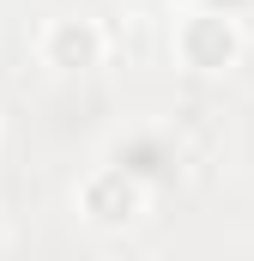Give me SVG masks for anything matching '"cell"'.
<instances>
[{
	"instance_id": "obj_1",
	"label": "cell",
	"mask_w": 254,
	"mask_h": 261,
	"mask_svg": "<svg viewBox=\"0 0 254 261\" xmlns=\"http://www.w3.org/2000/svg\"><path fill=\"white\" fill-rule=\"evenodd\" d=\"M176 55L194 73H230L236 55H242V31H236V18H224L212 6H194L176 24Z\"/></svg>"
},
{
	"instance_id": "obj_2",
	"label": "cell",
	"mask_w": 254,
	"mask_h": 261,
	"mask_svg": "<svg viewBox=\"0 0 254 261\" xmlns=\"http://www.w3.org/2000/svg\"><path fill=\"white\" fill-rule=\"evenodd\" d=\"M145 182L133 176V170H121V164H97L91 176H85V189H79V213L91 219V225H103V231H121V225H133L139 213H145Z\"/></svg>"
},
{
	"instance_id": "obj_3",
	"label": "cell",
	"mask_w": 254,
	"mask_h": 261,
	"mask_svg": "<svg viewBox=\"0 0 254 261\" xmlns=\"http://www.w3.org/2000/svg\"><path fill=\"white\" fill-rule=\"evenodd\" d=\"M103 31L91 24V18H55L43 37H37V55L43 67H55V73H91V67H103Z\"/></svg>"
},
{
	"instance_id": "obj_4",
	"label": "cell",
	"mask_w": 254,
	"mask_h": 261,
	"mask_svg": "<svg viewBox=\"0 0 254 261\" xmlns=\"http://www.w3.org/2000/svg\"><path fill=\"white\" fill-rule=\"evenodd\" d=\"M200 6H212V12H224V18H236V24L254 12V0H200Z\"/></svg>"
},
{
	"instance_id": "obj_5",
	"label": "cell",
	"mask_w": 254,
	"mask_h": 261,
	"mask_svg": "<svg viewBox=\"0 0 254 261\" xmlns=\"http://www.w3.org/2000/svg\"><path fill=\"white\" fill-rule=\"evenodd\" d=\"M151 6H170V0H151Z\"/></svg>"
}]
</instances>
